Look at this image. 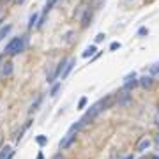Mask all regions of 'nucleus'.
<instances>
[{
  "instance_id": "nucleus-1",
  "label": "nucleus",
  "mask_w": 159,
  "mask_h": 159,
  "mask_svg": "<svg viewBox=\"0 0 159 159\" xmlns=\"http://www.w3.org/2000/svg\"><path fill=\"white\" fill-rule=\"evenodd\" d=\"M25 50V37H14L13 41H9L5 44V53L7 55H18Z\"/></svg>"
},
{
  "instance_id": "nucleus-2",
  "label": "nucleus",
  "mask_w": 159,
  "mask_h": 159,
  "mask_svg": "<svg viewBox=\"0 0 159 159\" xmlns=\"http://www.w3.org/2000/svg\"><path fill=\"white\" fill-rule=\"evenodd\" d=\"M138 85V80H136V74L133 73V74H127L126 76V80H124V90H131V88H134Z\"/></svg>"
},
{
  "instance_id": "nucleus-3",
  "label": "nucleus",
  "mask_w": 159,
  "mask_h": 159,
  "mask_svg": "<svg viewBox=\"0 0 159 159\" xmlns=\"http://www.w3.org/2000/svg\"><path fill=\"white\" fill-rule=\"evenodd\" d=\"M13 74V62H4L0 64V78H7Z\"/></svg>"
},
{
  "instance_id": "nucleus-4",
  "label": "nucleus",
  "mask_w": 159,
  "mask_h": 159,
  "mask_svg": "<svg viewBox=\"0 0 159 159\" xmlns=\"http://www.w3.org/2000/svg\"><path fill=\"white\" fill-rule=\"evenodd\" d=\"M73 67H74V60H67V62H64V67H62V71H60V78L65 80L69 76V73L73 71Z\"/></svg>"
},
{
  "instance_id": "nucleus-5",
  "label": "nucleus",
  "mask_w": 159,
  "mask_h": 159,
  "mask_svg": "<svg viewBox=\"0 0 159 159\" xmlns=\"http://www.w3.org/2000/svg\"><path fill=\"white\" fill-rule=\"evenodd\" d=\"M74 140H76V136H74L73 133H69V134H67L65 138H64V140H62V141H60V149H62V150H65V149H69V147L73 145V141H74Z\"/></svg>"
},
{
  "instance_id": "nucleus-6",
  "label": "nucleus",
  "mask_w": 159,
  "mask_h": 159,
  "mask_svg": "<svg viewBox=\"0 0 159 159\" xmlns=\"http://www.w3.org/2000/svg\"><path fill=\"white\" fill-rule=\"evenodd\" d=\"M138 83L143 88H150V87L154 85V78H152V76H143V78H140Z\"/></svg>"
},
{
  "instance_id": "nucleus-7",
  "label": "nucleus",
  "mask_w": 159,
  "mask_h": 159,
  "mask_svg": "<svg viewBox=\"0 0 159 159\" xmlns=\"http://www.w3.org/2000/svg\"><path fill=\"white\" fill-rule=\"evenodd\" d=\"M149 147H150V140L149 138H141L140 140V143H138V147H136V150H138V152H145Z\"/></svg>"
},
{
  "instance_id": "nucleus-8",
  "label": "nucleus",
  "mask_w": 159,
  "mask_h": 159,
  "mask_svg": "<svg viewBox=\"0 0 159 159\" xmlns=\"http://www.w3.org/2000/svg\"><path fill=\"white\" fill-rule=\"evenodd\" d=\"M11 156H13V149L11 147H4L0 150V159H11Z\"/></svg>"
},
{
  "instance_id": "nucleus-9",
  "label": "nucleus",
  "mask_w": 159,
  "mask_h": 159,
  "mask_svg": "<svg viewBox=\"0 0 159 159\" xmlns=\"http://www.w3.org/2000/svg\"><path fill=\"white\" fill-rule=\"evenodd\" d=\"M113 103H115V96H108L106 99H103V101H101V104H103V110L110 108V106H111Z\"/></svg>"
},
{
  "instance_id": "nucleus-10",
  "label": "nucleus",
  "mask_w": 159,
  "mask_h": 159,
  "mask_svg": "<svg viewBox=\"0 0 159 159\" xmlns=\"http://www.w3.org/2000/svg\"><path fill=\"white\" fill-rule=\"evenodd\" d=\"M96 51H97V50H96V46L92 44V46H88V48H87V50H85V51H83L81 55H83V57L87 59V57H92V55H96Z\"/></svg>"
},
{
  "instance_id": "nucleus-11",
  "label": "nucleus",
  "mask_w": 159,
  "mask_h": 159,
  "mask_svg": "<svg viewBox=\"0 0 159 159\" xmlns=\"http://www.w3.org/2000/svg\"><path fill=\"white\" fill-rule=\"evenodd\" d=\"M37 20H39V14L34 13V14L30 16V20H28V28H34V27L37 25Z\"/></svg>"
},
{
  "instance_id": "nucleus-12",
  "label": "nucleus",
  "mask_w": 159,
  "mask_h": 159,
  "mask_svg": "<svg viewBox=\"0 0 159 159\" xmlns=\"http://www.w3.org/2000/svg\"><path fill=\"white\" fill-rule=\"evenodd\" d=\"M90 18H92V13H90V11H85V16H83V20H81V27H88Z\"/></svg>"
},
{
  "instance_id": "nucleus-13",
  "label": "nucleus",
  "mask_w": 159,
  "mask_h": 159,
  "mask_svg": "<svg viewBox=\"0 0 159 159\" xmlns=\"http://www.w3.org/2000/svg\"><path fill=\"white\" fill-rule=\"evenodd\" d=\"M9 32H11V25H4V27L0 28V41L4 39V37L9 34Z\"/></svg>"
},
{
  "instance_id": "nucleus-14",
  "label": "nucleus",
  "mask_w": 159,
  "mask_h": 159,
  "mask_svg": "<svg viewBox=\"0 0 159 159\" xmlns=\"http://www.w3.org/2000/svg\"><path fill=\"white\" fill-rule=\"evenodd\" d=\"M36 141H37V145H39V147H44V145L48 143V136H44V134H39V136L36 138Z\"/></svg>"
},
{
  "instance_id": "nucleus-15",
  "label": "nucleus",
  "mask_w": 159,
  "mask_h": 159,
  "mask_svg": "<svg viewBox=\"0 0 159 159\" xmlns=\"http://www.w3.org/2000/svg\"><path fill=\"white\" fill-rule=\"evenodd\" d=\"M150 74H152V76L159 74V62H156V64H152V65H150Z\"/></svg>"
},
{
  "instance_id": "nucleus-16",
  "label": "nucleus",
  "mask_w": 159,
  "mask_h": 159,
  "mask_svg": "<svg viewBox=\"0 0 159 159\" xmlns=\"http://www.w3.org/2000/svg\"><path fill=\"white\" fill-rule=\"evenodd\" d=\"M87 103H88V99H87V97H81V99L78 101V108H80V110H83V108L87 106Z\"/></svg>"
},
{
  "instance_id": "nucleus-17",
  "label": "nucleus",
  "mask_w": 159,
  "mask_h": 159,
  "mask_svg": "<svg viewBox=\"0 0 159 159\" xmlns=\"http://www.w3.org/2000/svg\"><path fill=\"white\" fill-rule=\"evenodd\" d=\"M55 4H57V0H46V13H48V11H50Z\"/></svg>"
},
{
  "instance_id": "nucleus-18",
  "label": "nucleus",
  "mask_w": 159,
  "mask_h": 159,
  "mask_svg": "<svg viewBox=\"0 0 159 159\" xmlns=\"http://www.w3.org/2000/svg\"><path fill=\"white\" fill-rule=\"evenodd\" d=\"M59 88H60V85H59V83H57V85H53V88H51V92H50V94H51V96H57Z\"/></svg>"
},
{
  "instance_id": "nucleus-19",
  "label": "nucleus",
  "mask_w": 159,
  "mask_h": 159,
  "mask_svg": "<svg viewBox=\"0 0 159 159\" xmlns=\"http://www.w3.org/2000/svg\"><path fill=\"white\" fill-rule=\"evenodd\" d=\"M147 34H149V30H147V27H141V28H140V30H138V36H147Z\"/></svg>"
},
{
  "instance_id": "nucleus-20",
  "label": "nucleus",
  "mask_w": 159,
  "mask_h": 159,
  "mask_svg": "<svg viewBox=\"0 0 159 159\" xmlns=\"http://www.w3.org/2000/svg\"><path fill=\"white\" fill-rule=\"evenodd\" d=\"M120 48V42H111V44H110V50H111V51H115V50H119Z\"/></svg>"
},
{
  "instance_id": "nucleus-21",
  "label": "nucleus",
  "mask_w": 159,
  "mask_h": 159,
  "mask_svg": "<svg viewBox=\"0 0 159 159\" xmlns=\"http://www.w3.org/2000/svg\"><path fill=\"white\" fill-rule=\"evenodd\" d=\"M104 37H106L104 34H97V36H96V42H101V41H104Z\"/></svg>"
},
{
  "instance_id": "nucleus-22",
  "label": "nucleus",
  "mask_w": 159,
  "mask_h": 159,
  "mask_svg": "<svg viewBox=\"0 0 159 159\" xmlns=\"http://www.w3.org/2000/svg\"><path fill=\"white\" fill-rule=\"evenodd\" d=\"M14 2H16V4H23V2H25V0H14Z\"/></svg>"
},
{
  "instance_id": "nucleus-23",
  "label": "nucleus",
  "mask_w": 159,
  "mask_h": 159,
  "mask_svg": "<svg viewBox=\"0 0 159 159\" xmlns=\"http://www.w3.org/2000/svg\"><path fill=\"white\" fill-rule=\"evenodd\" d=\"M126 159H134V156H126Z\"/></svg>"
},
{
  "instance_id": "nucleus-24",
  "label": "nucleus",
  "mask_w": 159,
  "mask_h": 159,
  "mask_svg": "<svg viewBox=\"0 0 159 159\" xmlns=\"http://www.w3.org/2000/svg\"><path fill=\"white\" fill-rule=\"evenodd\" d=\"M37 159H44V156H42V154H39V156H37Z\"/></svg>"
},
{
  "instance_id": "nucleus-25",
  "label": "nucleus",
  "mask_w": 159,
  "mask_h": 159,
  "mask_svg": "<svg viewBox=\"0 0 159 159\" xmlns=\"http://www.w3.org/2000/svg\"><path fill=\"white\" fill-rule=\"evenodd\" d=\"M55 159H64V158H62V156L59 154V156H55Z\"/></svg>"
},
{
  "instance_id": "nucleus-26",
  "label": "nucleus",
  "mask_w": 159,
  "mask_h": 159,
  "mask_svg": "<svg viewBox=\"0 0 159 159\" xmlns=\"http://www.w3.org/2000/svg\"><path fill=\"white\" fill-rule=\"evenodd\" d=\"M152 159H159V156H154V158H152Z\"/></svg>"
},
{
  "instance_id": "nucleus-27",
  "label": "nucleus",
  "mask_w": 159,
  "mask_h": 159,
  "mask_svg": "<svg viewBox=\"0 0 159 159\" xmlns=\"http://www.w3.org/2000/svg\"><path fill=\"white\" fill-rule=\"evenodd\" d=\"M156 141H158V143H159V134H158V138H156Z\"/></svg>"
}]
</instances>
